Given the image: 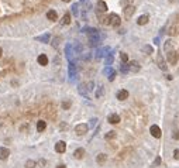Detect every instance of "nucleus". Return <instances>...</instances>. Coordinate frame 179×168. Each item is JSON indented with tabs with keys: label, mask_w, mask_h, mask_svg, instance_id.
Returning <instances> with one entry per match:
<instances>
[{
	"label": "nucleus",
	"mask_w": 179,
	"mask_h": 168,
	"mask_svg": "<svg viewBox=\"0 0 179 168\" xmlns=\"http://www.w3.org/2000/svg\"><path fill=\"white\" fill-rule=\"evenodd\" d=\"M99 21H100V24H103V26H110V17H109V16H102Z\"/></svg>",
	"instance_id": "nucleus-27"
},
{
	"label": "nucleus",
	"mask_w": 179,
	"mask_h": 168,
	"mask_svg": "<svg viewBox=\"0 0 179 168\" xmlns=\"http://www.w3.org/2000/svg\"><path fill=\"white\" fill-rule=\"evenodd\" d=\"M87 2H89V0H80V3H82V5H85V3H87Z\"/></svg>",
	"instance_id": "nucleus-46"
},
{
	"label": "nucleus",
	"mask_w": 179,
	"mask_h": 168,
	"mask_svg": "<svg viewBox=\"0 0 179 168\" xmlns=\"http://www.w3.org/2000/svg\"><path fill=\"white\" fill-rule=\"evenodd\" d=\"M164 50H165L166 52H169V51H172V50H174V44H172V41H171V40H168V41L165 42V45H164Z\"/></svg>",
	"instance_id": "nucleus-28"
},
{
	"label": "nucleus",
	"mask_w": 179,
	"mask_h": 168,
	"mask_svg": "<svg viewBox=\"0 0 179 168\" xmlns=\"http://www.w3.org/2000/svg\"><path fill=\"white\" fill-rule=\"evenodd\" d=\"M68 74H69V78L75 79V76H76V64H75V62H69Z\"/></svg>",
	"instance_id": "nucleus-8"
},
{
	"label": "nucleus",
	"mask_w": 179,
	"mask_h": 168,
	"mask_svg": "<svg viewBox=\"0 0 179 168\" xmlns=\"http://www.w3.org/2000/svg\"><path fill=\"white\" fill-rule=\"evenodd\" d=\"M96 7H97V11H99V13H106V11H107V5H106L103 0H99V2H97Z\"/></svg>",
	"instance_id": "nucleus-13"
},
{
	"label": "nucleus",
	"mask_w": 179,
	"mask_h": 168,
	"mask_svg": "<svg viewBox=\"0 0 179 168\" xmlns=\"http://www.w3.org/2000/svg\"><path fill=\"white\" fill-rule=\"evenodd\" d=\"M111 62H113V54L110 52V54H107V58H106V65H111Z\"/></svg>",
	"instance_id": "nucleus-35"
},
{
	"label": "nucleus",
	"mask_w": 179,
	"mask_h": 168,
	"mask_svg": "<svg viewBox=\"0 0 179 168\" xmlns=\"http://www.w3.org/2000/svg\"><path fill=\"white\" fill-rule=\"evenodd\" d=\"M40 165H45V160H40Z\"/></svg>",
	"instance_id": "nucleus-44"
},
{
	"label": "nucleus",
	"mask_w": 179,
	"mask_h": 168,
	"mask_svg": "<svg viewBox=\"0 0 179 168\" xmlns=\"http://www.w3.org/2000/svg\"><path fill=\"white\" fill-rule=\"evenodd\" d=\"M65 52H66V58H68L69 62H74V48H72V45H66L65 47Z\"/></svg>",
	"instance_id": "nucleus-9"
},
{
	"label": "nucleus",
	"mask_w": 179,
	"mask_h": 168,
	"mask_svg": "<svg viewBox=\"0 0 179 168\" xmlns=\"http://www.w3.org/2000/svg\"><path fill=\"white\" fill-rule=\"evenodd\" d=\"M105 139H106V140H113V139H116V131L111 130V131H109V133H106Z\"/></svg>",
	"instance_id": "nucleus-29"
},
{
	"label": "nucleus",
	"mask_w": 179,
	"mask_h": 168,
	"mask_svg": "<svg viewBox=\"0 0 179 168\" xmlns=\"http://www.w3.org/2000/svg\"><path fill=\"white\" fill-rule=\"evenodd\" d=\"M50 38H51V35L47 33V34H42V35H37L35 40L40 41V42H48V41H50Z\"/></svg>",
	"instance_id": "nucleus-23"
},
{
	"label": "nucleus",
	"mask_w": 179,
	"mask_h": 168,
	"mask_svg": "<svg viewBox=\"0 0 179 168\" xmlns=\"http://www.w3.org/2000/svg\"><path fill=\"white\" fill-rule=\"evenodd\" d=\"M166 33L169 34V35H172V37L179 34V16H178V19L175 20L174 23L169 26V28H168V31H166Z\"/></svg>",
	"instance_id": "nucleus-2"
},
{
	"label": "nucleus",
	"mask_w": 179,
	"mask_h": 168,
	"mask_svg": "<svg viewBox=\"0 0 179 168\" xmlns=\"http://www.w3.org/2000/svg\"><path fill=\"white\" fill-rule=\"evenodd\" d=\"M47 19L51 20V21H55L58 19V14H56L55 10H48V13H47Z\"/></svg>",
	"instance_id": "nucleus-21"
},
{
	"label": "nucleus",
	"mask_w": 179,
	"mask_h": 168,
	"mask_svg": "<svg viewBox=\"0 0 179 168\" xmlns=\"http://www.w3.org/2000/svg\"><path fill=\"white\" fill-rule=\"evenodd\" d=\"M129 68H130L131 72H138L141 66H140V64H138L137 61H130V62H129Z\"/></svg>",
	"instance_id": "nucleus-14"
},
{
	"label": "nucleus",
	"mask_w": 179,
	"mask_h": 168,
	"mask_svg": "<svg viewBox=\"0 0 179 168\" xmlns=\"http://www.w3.org/2000/svg\"><path fill=\"white\" fill-rule=\"evenodd\" d=\"M172 139H174V140H179V130L174 131V134H172Z\"/></svg>",
	"instance_id": "nucleus-41"
},
{
	"label": "nucleus",
	"mask_w": 179,
	"mask_h": 168,
	"mask_svg": "<svg viewBox=\"0 0 179 168\" xmlns=\"http://www.w3.org/2000/svg\"><path fill=\"white\" fill-rule=\"evenodd\" d=\"M68 24H71V13H65L61 20V26H68Z\"/></svg>",
	"instance_id": "nucleus-22"
},
{
	"label": "nucleus",
	"mask_w": 179,
	"mask_h": 168,
	"mask_svg": "<svg viewBox=\"0 0 179 168\" xmlns=\"http://www.w3.org/2000/svg\"><path fill=\"white\" fill-rule=\"evenodd\" d=\"M82 31L87 34V38H89V42H90V45H99V42L102 41V35L99 34V31H97L96 28L85 27Z\"/></svg>",
	"instance_id": "nucleus-1"
},
{
	"label": "nucleus",
	"mask_w": 179,
	"mask_h": 168,
	"mask_svg": "<svg viewBox=\"0 0 179 168\" xmlns=\"http://www.w3.org/2000/svg\"><path fill=\"white\" fill-rule=\"evenodd\" d=\"M59 44H61V38L59 37H55V38H54V42H52V47L58 48V47H59Z\"/></svg>",
	"instance_id": "nucleus-37"
},
{
	"label": "nucleus",
	"mask_w": 179,
	"mask_h": 168,
	"mask_svg": "<svg viewBox=\"0 0 179 168\" xmlns=\"http://www.w3.org/2000/svg\"><path fill=\"white\" fill-rule=\"evenodd\" d=\"M161 164V157H156L155 161H154V167H156V165H159Z\"/></svg>",
	"instance_id": "nucleus-42"
},
{
	"label": "nucleus",
	"mask_w": 179,
	"mask_h": 168,
	"mask_svg": "<svg viewBox=\"0 0 179 168\" xmlns=\"http://www.w3.org/2000/svg\"><path fill=\"white\" fill-rule=\"evenodd\" d=\"M148 20H150V17H148L147 14H142V16H140L137 20V24L138 26H144V24L148 23Z\"/></svg>",
	"instance_id": "nucleus-20"
},
{
	"label": "nucleus",
	"mask_w": 179,
	"mask_h": 168,
	"mask_svg": "<svg viewBox=\"0 0 179 168\" xmlns=\"http://www.w3.org/2000/svg\"><path fill=\"white\" fill-rule=\"evenodd\" d=\"M134 13H135V7H134L133 5L127 6V7H124V9H123V14H124V17H126V19H131Z\"/></svg>",
	"instance_id": "nucleus-6"
},
{
	"label": "nucleus",
	"mask_w": 179,
	"mask_h": 168,
	"mask_svg": "<svg viewBox=\"0 0 179 168\" xmlns=\"http://www.w3.org/2000/svg\"><path fill=\"white\" fill-rule=\"evenodd\" d=\"M120 5L127 7V6H131L133 5V0H120Z\"/></svg>",
	"instance_id": "nucleus-36"
},
{
	"label": "nucleus",
	"mask_w": 179,
	"mask_h": 168,
	"mask_svg": "<svg viewBox=\"0 0 179 168\" xmlns=\"http://www.w3.org/2000/svg\"><path fill=\"white\" fill-rule=\"evenodd\" d=\"M85 86H86V90H87V92H92L93 89H95V84H93L92 81H90V82H87V84H85Z\"/></svg>",
	"instance_id": "nucleus-32"
},
{
	"label": "nucleus",
	"mask_w": 179,
	"mask_h": 168,
	"mask_svg": "<svg viewBox=\"0 0 179 168\" xmlns=\"http://www.w3.org/2000/svg\"><path fill=\"white\" fill-rule=\"evenodd\" d=\"M109 17H110V26H111V27H119L120 23H121L119 14L111 13V14H109Z\"/></svg>",
	"instance_id": "nucleus-5"
},
{
	"label": "nucleus",
	"mask_w": 179,
	"mask_h": 168,
	"mask_svg": "<svg viewBox=\"0 0 179 168\" xmlns=\"http://www.w3.org/2000/svg\"><path fill=\"white\" fill-rule=\"evenodd\" d=\"M142 51H144V52H147V54H152V51H154V50H152L151 45H145V47L142 48Z\"/></svg>",
	"instance_id": "nucleus-39"
},
{
	"label": "nucleus",
	"mask_w": 179,
	"mask_h": 168,
	"mask_svg": "<svg viewBox=\"0 0 179 168\" xmlns=\"http://www.w3.org/2000/svg\"><path fill=\"white\" fill-rule=\"evenodd\" d=\"M78 7H79L78 5H74V6H72V13H74L75 16H78Z\"/></svg>",
	"instance_id": "nucleus-40"
},
{
	"label": "nucleus",
	"mask_w": 179,
	"mask_h": 168,
	"mask_svg": "<svg viewBox=\"0 0 179 168\" xmlns=\"http://www.w3.org/2000/svg\"><path fill=\"white\" fill-rule=\"evenodd\" d=\"M10 155V150L6 147H0V160H6Z\"/></svg>",
	"instance_id": "nucleus-18"
},
{
	"label": "nucleus",
	"mask_w": 179,
	"mask_h": 168,
	"mask_svg": "<svg viewBox=\"0 0 179 168\" xmlns=\"http://www.w3.org/2000/svg\"><path fill=\"white\" fill-rule=\"evenodd\" d=\"M109 51H110V48H109V47H105V48H100V50H97L96 58H102L103 55H107L106 52H109Z\"/></svg>",
	"instance_id": "nucleus-25"
},
{
	"label": "nucleus",
	"mask_w": 179,
	"mask_h": 168,
	"mask_svg": "<svg viewBox=\"0 0 179 168\" xmlns=\"http://www.w3.org/2000/svg\"><path fill=\"white\" fill-rule=\"evenodd\" d=\"M107 121H109L110 124H117V123H120V116L116 115V113H111L110 116L107 117Z\"/></svg>",
	"instance_id": "nucleus-12"
},
{
	"label": "nucleus",
	"mask_w": 179,
	"mask_h": 168,
	"mask_svg": "<svg viewBox=\"0 0 179 168\" xmlns=\"http://www.w3.org/2000/svg\"><path fill=\"white\" fill-rule=\"evenodd\" d=\"M3 55V50H2V48H0V57Z\"/></svg>",
	"instance_id": "nucleus-47"
},
{
	"label": "nucleus",
	"mask_w": 179,
	"mask_h": 168,
	"mask_svg": "<svg viewBox=\"0 0 179 168\" xmlns=\"http://www.w3.org/2000/svg\"><path fill=\"white\" fill-rule=\"evenodd\" d=\"M62 2H65V3H69V2H71V0H62Z\"/></svg>",
	"instance_id": "nucleus-48"
},
{
	"label": "nucleus",
	"mask_w": 179,
	"mask_h": 168,
	"mask_svg": "<svg viewBox=\"0 0 179 168\" xmlns=\"http://www.w3.org/2000/svg\"><path fill=\"white\" fill-rule=\"evenodd\" d=\"M37 167V163L34 160H27L26 161V168H35Z\"/></svg>",
	"instance_id": "nucleus-30"
},
{
	"label": "nucleus",
	"mask_w": 179,
	"mask_h": 168,
	"mask_svg": "<svg viewBox=\"0 0 179 168\" xmlns=\"http://www.w3.org/2000/svg\"><path fill=\"white\" fill-rule=\"evenodd\" d=\"M87 130H89V126H87L86 123H79V124H76V126H75V133H76L78 136L86 134Z\"/></svg>",
	"instance_id": "nucleus-3"
},
{
	"label": "nucleus",
	"mask_w": 179,
	"mask_h": 168,
	"mask_svg": "<svg viewBox=\"0 0 179 168\" xmlns=\"http://www.w3.org/2000/svg\"><path fill=\"white\" fill-rule=\"evenodd\" d=\"M79 93L83 95L85 98H87V90H86V86H85V84H83V85H79Z\"/></svg>",
	"instance_id": "nucleus-31"
},
{
	"label": "nucleus",
	"mask_w": 179,
	"mask_h": 168,
	"mask_svg": "<svg viewBox=\"0 0 179 168\" xmlns=\"http://www.w3.org/2000/svg\"><path fill=\"white\" fill-rule=\"evenodd\" d=\"M83 155H85V148H82V147H80V148H76V150H75L74 157H75L76 160H82Z\"/></svg>",
	"instance_id": "nucleus-19"
},
{
	"label": "nucleus",
	"mask_w": 179,
	"mask_h": 168,
	"mask_svg": "<svg viewBox=\"0 0 179 168\" xmlns=\"http://www.w3.org/2000/svg\"><path fill=\"white\" fill-rule=\"evenodd\" d=\"M120 58L123 61V64H127V62H129V55H127L126 52H121V54H120Z\"/></svg>",
	"instance_id": "nucleus-34"
},
{
	"label": "nucleus",
	"mask_w": 179,
	"mask_h": 168,
	"mask_svg": "<svg viewBox=\"0 0 179 168\" xmlns=\"http://www.w3.org/2000/svg\"><path fill=\"white\" fill-rule=\"evenodd\" d=\"M166 60H168L169 64L175 65V64L178 62V52L175 51V50H172V51H169V52H166Z\"/></svg>",
	"instance_id": "nucleus-4"
},
{
	"label": "nucleus",
	"mask_w": 179,
	"mask_h": 168,
	"mask_svg": "<svg viewBox=\"0 0 179 168\" xmlns=\"http://www.w3.org/2000/svg\"><path fill=\"white\" fill-rule=\"evenodd\" d=\"M65 150H66L65 141H58V143L55 144V151L56 153H65Z\"/></svg>",
	"instance_id": "nucleus-15"
},
{
	"label": "nucleus",
	"mask_w": 179,
	"mask_h": 168,
	"mask_svg": "<svg viewBox=\"0 0 179 168\" xmlns=\"http://www.w3.org/2000/svg\"><path fill=\"white\" fill-rule=\"evenodd\" d=\"M156 64H158V66H159V68H161L162 71H166V69H168V66H166L165 60H164V57L161 55V54H159L158 57H156Z\"/></svg>",
	"instance_id": "nucleus-11"
},
{
	"label": "nucleus",
	"mask_w": 179,
	"mask_h": 168,
	"mask_svg": "<svg viewBox=\"0 0 179 168\" xmlns=\"http://www.w3.org/2000/svg\"><path fill=\"white\" fill-rule=\"evenodd\" d=\"M105 74L109 76V81H114V78H116V71L111 68V66H106L105 68Z\"/></svg>",
	"instance_id": "nucleus-10"
},
{
	"label": "nucleus",
	"mask_w": 179,
	"mask_h": 168,
	"mask_svg": "<svg viewBox=\"0 0 179 168\" xmlns=\"http://www.w3.org/2000/svg\"><path fill=\"white\" fill-rule=\"evenodd\" d=\"M120 71H121L123 74H127V72H129V71H130V68H129V64H123V65H121V68H120Z\"/></svg>",
	"instance_id": "nucleus-38"
},
{
	"label": "nucleus",
	"mask_w": 179,
	"mask_h": 168,
	"mask_svg": "<svg viewBox=\"0 0 179 168\" xmlns=\"http://www.w3.org/2000/svg\"><path fill=\"white\" fill-rule=\"evenodd\" d=\"M38 64L41 66H47L48 65V57L45 55V54H41V55H38Z\"/></svg>",
	"instance_id": "nucleus-16"
},
{
	"label": "nucleus",
	"mask_w": 179,
	"mask_h": 168,
	"mask_svg": "<svg viewBox=\"0 0 179 168\" xmlns=\"http://www.w3.org/2000/svg\"><path fill=\"white\" fill-rule=\"evenodd\" d=\"M106 160H107V155L103 154V153H99V154L96 155V161H97V164H100V165L106 163Z\"/></svg>",
	"instance_id": "nucleus-24"
},
{
	"label": "nucleus",
	"mask_w": 179,
	"mask_h": 168,
	"mask_svg": "<svg viewBox=\"0 0 179 168\" xmlns=\"http://www.w3.org/2000/svg\"><path fill=\"white\" fill-rule=\"evenodd\" d=\"M56 168H66V167H65L64 164H59V165H56Z\"/></svg>",
	"instance_id": "nucleus-45"
},
{
	"label": "nucleus",
	"mask_w": 179,
	"mask_h": 168,
	"mask_svg": "<svg viewBox=\"0 0 179 168\" xmlns=\"http://www.w3.org/2000/svg\"><path fill=\"white\" fill-rule=\"evenodd\" d=\"M61 106H62L64 110H68V109L71 108V102H69V100H64V102L61 103Z\"/></svg>",
	"instance_id": "nucleus-33"
},
{
	"label": "nucleus",
	"mask_w": 179,
	"mask_h": 168,
	"mask_svg": "<svg viewBox=\"0 0 179 168\" xmlns=\"http://www.w3.org/2000/svg\"><path fill=\"white\" fill-rule=\"evenodd\" d=\"M127 98H129V92H127L126 89H121V90H119V92H117V99H119V100H121V102H123V100H126Z\"/></svg>",
	"instance_id": "nucleus-17"
},
{
	"label": "nucleus",
	"mask_w": 179,
	"mask_h": 168,
	"mask_svg": "<svg viewBox=\"0 0 179 168\" xmlns=\"http://www.w3.org/2000/svg\"><path fill=\"white\" fill-rule=\"evenodd\" d=\"M150 133H151L152 137H155V139H159L161 136H162V131H161L159 126H156V124H152L150 127Z\"/></svg>",
	"instance_id": "nucleus-7"
},
{
	"label": "nucleus",
	"mask_w": 179,
	"mask_h": 168,
	"mask_svg": "<svg viewBox=\"0 0 179 168\" xmlns=\"http://www.w3.org/2000/svg\"><path fill=\"white\" fill-rule=\"evenodd\" d=\"M47 129V121L45 120H38L37 121V130L38 131H44Z\"/></svg>",
	"instance_id": "nucleus-26"
},
{
	"label": "nucleus",
	"mask_w": 179,
	"mask_h": 168,
	"mask_svg": "<svg viewBox=\"0 0 179 168\" xmlns=\"http://www.w3.org/2000/svg\"><path fill=\"white\" fill-rule=\"evenodd\" d=\"M174 158H175V160H179V150H178V148L174 151Z\"/></svg>",
	"instance_id": "nucleus-43"
}]
</instances>
